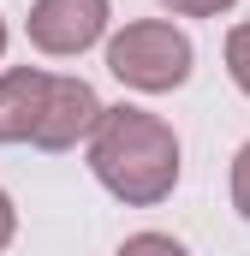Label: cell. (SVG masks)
Masks as SVG:
<instances>
[{"mask_svg":"<svg viewBox=\"0 0 250 256\" xmlns=\"http://www.w3.org/2000/svg\"><path fill=\"white\" fill-rule=\"evenodd\" d=\"M48 84H54V72H42V66H12V72H0V143H30V137H36Z\"/></svg>","mask_w":250,"mask_h":256,"instance_id":"5b68a950","label":"cell"},{"mask_svg":"<svg viewBox=\"0 0 250 256\" xmlns=\"http://www.w3.org/2000/svg\"><path fill=\"white\" fill-rule=\"evenodd\" d=\"M108 24H114V6L108 0H30L24 36L48 60H78L96 42H108Z\"/></svg>","mask_w":250,"mask_h":256,"instance_id":"3957f363","label":"cell"},{"mask_svg":"<svg viewBox=\"0 0 250 256\" xmlns=\"http://www.w3.org/2000/svg\"><path fill=\"white\" fill-rule=\"evenodd\" d=\"M226 191H232L238 220H250V137L238 143V155H232V179H226Z\"/></svg>","mask_w":250,"mask_h":256,"instance_id":"ba28073f","label":"cell"},{"mask_svg":"<svg viewBox=\"0 0 250 256\" xmlns=\"http://www.w3.org/2000/svg\"><path fill=\"white\" fill-rule=\"evenodd\" d=\"M102 114H108V102L96 96V84H90V78L54 72L48 102H42V126H36V137H30V143H36V149H48V155L78 149V143H90V137H96Z\"/></svg>","mask_w":250,"mask_h":256,"instance_id":"277c9868","label":"cell"},{"mask_svg":"<svg viewBox=\"0 0 250 256\" xmlns=\"http://www.w3.org/2000/svg\"><path fill=\"white\" fill-rule=\"evenodd\" d=\"M12 238H18V208H12V196L0 191V250H6Z\"/></svg>","mask_w":250,"mask_h":256,"instance_id":"30bf717a","label":"cell"},{"mask_svg":"<svg viewBox=\"0 0 250 256\" xmlns=\"http://www.w3.org/2000/svg\"><path fill=\"white\" fill-rule=\"evenodd\" d=\"M226 78H232V84L250 96V18L226 30Z\"/></svg>","mask_w":250,"mask_h":256,"instance_id":"8992f818","label":"cell"},{"mask_svg":"<svg viewBox=\"0 0 250 256\" xmlns=\"http://www.w3.org/2000/svg\"><path fill=\"white\" fill-rule=\"evenodd\" d=\"M173 18H220V12H232L238 0H161Z\"/></svg>","mask_w":250,"mask_h":256,"instance_id":"9c48e42d","label":"cell"},{"mask_svg":"<svg viewBox=\"0 0 250 256\" xmlns=\"http://www.w3.org/2000/svg\"><path fill=\"white\" fill-rule=\"evenodd\" d=\"M114 256H190V250L173 238V232H131Z\"/></svg>","mask_w":250,"mask_h":256,"instance_id":"52a82bcc","label":"cell"},{"mask_svg":"<svg viewBox=\"0 0 250 256\" xmlns=\"http://www.w3.org/2000/svg\"><path fill=\"white\" fill-rule=\"evenodd\" d=\"M108 72L120 78L125 90L137 96H167V90H185L190 66H196V48L190 36L173 24V18H131L125 30L108 36Z\"/></svg>","mask_w":250,"mask_h":256,"instance_id":"7a4b0ae2","label":"cell"},{"mask_svg":"<svg viewBox=\"0 0 250 256\" xmlns=\"http://www.w3.org/2000/svg\"><path fill=\"white\" fill-rule=\"evenodd\" d=\"M90 149V173L108 196H120L125 208H155L167 202L179 185V167H185V149H179V131L167 126L161 114L149 108H108L96 137L84 143Z\"/></svg>","mask_w":250,"mask_h":256,"instance_id":"6da1fadb","label":"cell"},{"mask_svg":"<svg viewBox=\"0 0 250 256\" xmlns=\"http://www.w3.org/2000/svg\"><path fill=\"white\" fill-rule=\"evenodd\" d=\"M6 42H12V30H6V18H0V54H6Z\"/></svg>","mask_w":250,"mask_h":256,"instance_id":"8fae6325","label":"cell"}]
</instances>
